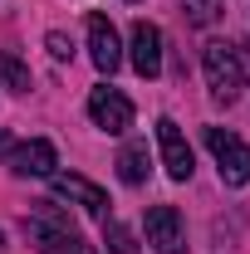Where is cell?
<instances>
[{
	"label": "cell",
	"mask_w": 250,
	"mask_h": 254,
	"mask_svg": "<svg viewBox=\"0 0 250 254\" xmlns=\"http://www.w3.org/2000/svg\"><path fill=\"white\" fill-rule=\"evenodd\" d=\"M187 10H191V20H196V25H216V15H221L216 0H187Z\"/></svg>",
	"instance_id": "14"
},
{
	"label": "cell",
	"mask_w": 250,
	"mask_h": 254,
	"mask_svg": "<svg viewBox=\"0 0 250 254\" xmlns=\"http://www.w3.org/2000/svg\"><path fill=\"white\" fill-rule=\"evenodd\" d=\"M236 64H241V78L250 83V39H246V44H236Z\"/></svg>",
	"instance_id": "16"
},
{
	"label": "cell",
	"mask_w": 250,
	"mask_h": 254,
	"mask_svg": "<svg viewBox=\"0 0 250 254\" xmlns=\"http://www.w3.org/2000/svg\"><path fill=\"white\" fill-rule=\"evenodd\" d=\"M54 190H59L64 200H79V205L94 210V215H108V190L94 186V181L79 176V171H54Z\"/></svg>",
	"instance_id": "9"
},
{
	"label": "cell",
	"mask_w": 250,
	"mask_h": 254,
	"mask_svg": "<svg viewBox=\"0 0 250 254\" xmlns=\"http://www.w3.org/2000/svg\"><path fill=\"white\" fill-rule=\"evenodd\" d=\"M147 171H152L147 142H127L123 152H118V176H123L127 186H142V181H147Z\"/></svg>",
	"instance_id": "11"
},
{
	"label": "cell",
	"mask_w": 250,
	"mask_h": 254,
	"mask_svg": "<svg viewBox=\"0 0 250 254\" xmlns=\"http://www.w3.org/2000/svg\"><path fill=\"white\" fill-rule=\"evenodd\" d=\"M157 147H162V166H167V176H172V181H191L196 157H191L187 137H182V127L172 123V118H157Z\"/></svg>",
	"instance_id": "4"
},
{
	"label": "cell",
	"mask_w": 250,
	"mask_h": 254,
	"mask_svg": "<svg viewBox=\"0 0 250 254\" xmlns=\"http://www.w3.org/2000/svg\"><path fill=\"white\" fill-rule=\"evenodd\" d=\"M0 245H5V235H0Z\"/></svg>",
	"instance_id": "18"
},
{
	"label": "cell",
	"mask_w": 250,
	"mask_h": 254,
	"mask_svg": "<svg viewBox=\"0 0 250 254\" xmlns=\"http://www.w3.org/2000/svg\"><path fill=\"white\" fill-rule=\"evenodd\" d=\"M206 147H211V157H216L226 186H246V181H250V147L236 137V132H226V127H206Z\"/></svg>",
	"instance_id": "3"
},
{
	"label": "cell",
	"mask_w": 250,
	"mask_h": 254,
	"mask_svg": "<svg viewBox=\"0 0 250 254\" xmlns=\"http://www.w3.org/2000/svg\"><path fill=\"white\" fill-rule=\"evenodd\" d=\"M89 54H94L98 73H113L123 64V44H118V30L108 25V15H89Z\"/></svg>",
	"instance_id": "8"
},
{
	"label": "cell",
	"mask_w": 250,
	"mask_h": 254,
	"mask_svg": "<svg viewBox=\"0 0 250 254\" xmlns=\"http://www.w3.org/2000/svg\"><path fill=\"white\" fill-rule=\"evenodd\" d=\"M25 235H30L34 250H44V254H98L54 200H34V210L25 215Z\"/></svg>",
	"instance_id": "1"
},
{
	"label": "cell",
	"mask_w": 250,
	"mask_h": 254,
	"mask_svg": "<svg viewBox=\"0 0 250 254\" xmlns=\"http://www.w3.org/2000/svg\"><path fill=\"white\" fill-rule=\"evenodd\" d=\"M103 240H108V250H113V254H132V250H137V245H132V230L118 225V220L103 225Z\"/></svg>",
	"instance_id": "13"
},
{
	"label": "cell",
	"mask_w": 250,
	"mask_h": 254,
	"mask_svg": "<svg viewBox=\"0 0 250 254\" xmlns=\"http://www.w3.org/2000/svg\"><path fill=\"white\" fill-rule=\"evenodd\" d=\"M127 59H132V68L142 78H157L162 73V30L147 25V20H137L132 34H127Z\"/></svg>",
	"instance_id": "7"
},
{
	"label": "cell",
	"mask_w": 250,
	"mask_h": 254,
	"mask_svg": "<svg viewBox=\"0 0 250 254\" xmlns=\"http://www.w3.org/2000/svg\"><path fill=\"white\" fill-rule=\"evenodd\" d=\"M147 245L157 254H182L187 250V230H182L177 205H152L147 210Z\"/></svg>",
	"instance_id": "6"
},
{
	"label": "cell",
	"mask_w": 250,
	"mask_h": 254,
	"mask_svg": "<svg viewBox=\"0 0 250 254\" xmlns=\"http://www.w3.org/2000/svg\"><path fill=\"white\" fill-rule=\"evenodd\" d=\"M10 152H15V137H10V132L0 127V157H10Z\"/></svg>",
	"instance_id": "17"
},
{
	"label": "cell",
	"mask_w": 250,
	"mask_h": 254,
	"mask_svg": "<svg viewBox=\"0 0 250 254\" xmlns=\"http://www.w3.org/2000/svg\"><path fill=\"white\" fill-rule=\"evenodd\" d=\"M0 83H5L10 93H30V83H34V78H30V68L15 59L10 49H0Z\"/></svg>",
	"instance_id": "12"
},
{
	"label": "cell",
	"mask_w": 250,
	"mask_h": 254,
	"mask_svg": "<svg viewBox=\"0 0 250 254\" xmlns=\"http://www.w3.org/2000/svg\"><path fill=\"white\" fill-rule=\"evenodd\" d=\"M127 5H132V0H127Z\"/></svg>",
	"instance_id": "19"
},
{
	"label": "cell",
	"mask_w": 250,
	"mask_h": 254,
	"mask_svg": "<svg viewBox=\"0 0 250 254\" xmlns=\"http://www.w3.org/2000/svg\"><path fill=\"white\" fill-rule=\"evenodd\" d=\"M10 161H15V171H20V176H54L59 152H54V142H49V137H34V142H25V147H15Z\"/></svg>",
	"instance_id": "10"
},
{
	"label": "cell",
	"mask_w": 250,
	"mask_h": 254,
	"mask_svg": "<svg viewBox=\"0 0 250 254\" xmlns=\"http://www.w3.org/2000/svg\"><path fill=\"white\" fill-rule=\"evenodd\" d=\"M89 118H94L98 132L118 137V132L132 127V103H127L118 88H94V93H89Z\"/></svg>",
	"instance_id": "5"
},
{
	"label": "cell",
	"mask_w": 250,
	"mask_h": 254,
	"mask_svg": "<svg viewBox=\"0 0 250 254\" xmlns=\"http://www.w3.org/2000/svg\"><path fill=\"white\" fill-rule=\"evenodd\" d=\"M201 68H206V88L216 103H236L241 98V64H236V44H226V39H211L206 49H201Z\"/></svg>",
	"instance_id": "2"
},
{
	"label": "cell",
	"mask_w": 250,
	"mask_h": 254,
	"mask_svg": "<svg viewBox=\"0 0 250 254\" xmlns=\"http://www.w3.org/2000/svg\"><path fill=\"white\" fill-rule=\"evenodd\" d=\"M44 49H49L54 59H74V44H69V34H64V30H49V34H44Z\"/></svg>",
	"instance_id": "15"
}]
</instances>
